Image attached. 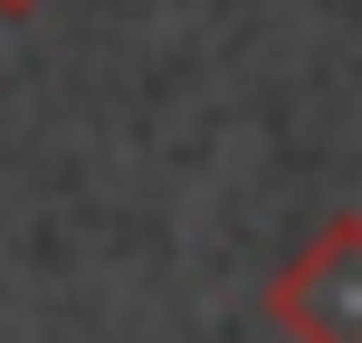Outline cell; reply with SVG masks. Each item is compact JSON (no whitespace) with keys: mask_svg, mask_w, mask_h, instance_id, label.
Masks as SVG:
<instances>
[{"mask_svg":"<svg viewBox=\"0 0 362 343\" xmlns=\"http://www.w3.org/2000/svg\"><path fill=\"white\" fill-rule=\"evenodd\" d=\"M38 10H48V0H0V19H38Z\"/></svg>","mask_w":362,"mask_h":343,"instance_id":"cell-2","label":"cell"},{"mask_svg":"<svg viewBox=\"0 0 362 343\" xmlns=\"http://www.w3.org/2000/svg\"><path fill=\"white\" fill-rule=\"evenodd\" d=\"M267 325L286 343H362V210L315 219V238L267 277Z\"/></svg>","mask_w":362,"mask_h":343,"instance_id":"cell-1","label":"cell"}]
</instances>
